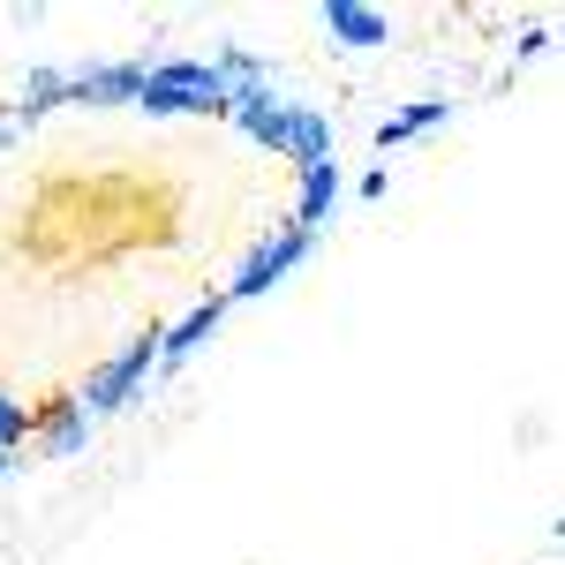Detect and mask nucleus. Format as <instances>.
<instances>
[{
    "mask_svg": "<svg viewBox=\"0 0 565 565\" xmlns=\"http://www.w3.org/2000/svg\"><path fill=\"white\" fill-rule=\"evenodd\" d=\"M354 189H362V196H370V204H377V196H385V189H392V174H385V167H370V174L354 181Z\"/></svg>",
    "mask_w": 565,
    "mask_h": 565,
    "instance_id": "14",
    "label": "nucleus"
},
{
    "mask_svg": "<svg viewBox=\"0 0 565 565\" xmlns=\"http://www.w3.org/2000/svg\"><path fill=\"white\" fill-rule=\"evenodd\" d=\"M317 23H324V39L340 45V53H377V45H392V15L370 8V0H324Z\"/></svg>",
    "mask_w": 565,
    "mask_h": 565,
    "instance_id": "5",
    "label": "nucleus"
},
{
    "mask_svg": "<svg viewBox=\"0 0 565 565\" xmlns=\"http://www.w3.org/2000/svg\"><path fill=\"white\" fill-rule=\"evenodd\" d=\"M136 114H151V121H174V114H204V121H226V114H234V98H226V84L212 76V61L167 53V61H151V68H143Z\"/></svg>",
    "mask_w": 565,
    "mask_h": 565,
    "instance_id": "1",
    "label": "nucleus"
},
{
    "mask_svg": "<svg viewBox=\"0 0 565 565\" xmlns=\"http://www.w3.org/2000/svg\"><path fill=\"white\" fill-rule=\"evenodd\" d=\"M226 295H204V302L189 309V317H181V324H167V332H159V377H174L181 362H189V354L196 348H212L218 340V324H226Z\"/></svg>",
    "mask_w": 565,
    "mask_h": 565,
    "instance_id": "6",
    "label": "nucleus"
},
{
    "mask_svg": "<svg viewBox=\"0 0 565 565\" xmlns=\"http://www.w3.org/2000/svg\"><path fill=\"white\" fill-rule=\"evenodd\" d=\"M143 68H151V61H76V68H68V106H84V114L136 106V90H143Z\"/></svg>",
    "mask_w": 565,
    "mask_h": 565,
    "instance_id": "4",
    "label": "nucleus"
},
{
    "mask_svg": "<svg viewBox=\"0 0 565 565\" xmlns=\"http://www.w3.org/2000/svg\"><path fill=\"white\" fill-rule=\"evenodd\" d=\"M279 159H295V167L332 159V121H324V106H295V98H287V121H279Z\"/></svg>",
    "mask_w": 565,
    "mask_h": 565,
    "instance_id": "8",
    "label": "nucleus"
},
{
    "mask_svg": "<svg viewBox=\"0 0 565 565\" xmlns=\"http://www.w3.org/2000/svg\"><path fill=\"white\" fill-rule=\"evenodd\" d=\"M295 174H302V189H295V226L317 234L332 218V204H340V159H317V167H295Z\"/></svg>",
    "mask_w": 565,
    "mask_h": 565,
    "instance_id": "9",
    "label": "nucleus"
},
{
    "mask_svg": "<svg viewBox=\"0 0 565 565\" xmlns=\"http://www.w3.org/2000/svg\"><path fill=\"white\" fill-rule=\"evenodd\" d=\"M31 437H39L45 460H76V452L90 445V415L76 407V392H61V399L31 407Z\"/></svg>",
    "mask_w": 565,
    "mask_h": 565,
    "instance_id": "7",
    "label": "nucleus"
},
{
    "mask_svg": "<svg viewBox=\"0 0 565 565\" xmlns=\"http://www.w3.org/2000/svg\"><path fill=\"white\" fill-rule=\"evenodd\" d=\"M68 106V68H53V61H39L31 76H23V106H15V136L39 129L45 114H61Z\"/></svg>",
    "mask_w": 565,
    "mask_h": 565,
    "instance_id": "11",
    "label": "nucleus"
},
{
    "mask_svg": "<svg viewBox=\"0 0 565 565\" xmlns=\"http://www.w3.org/2000/svg\"><path fill=\"white\" fill-rule=\"evenodd\" d=\"M8 143H15V114L0 106V151H8Z\"/></svg>",
    "mask_w": 565,
    "mask_h": 565,
    "instance_id": "15",
    "label": "nucleus"
},
{
    "mask_svg": "<svg viewBox=\"0 0 565 565\" xmlns=\"http://www.w3.org/2000/svg\"><path fill=\"white\" fill-rule=\"evenodd\" d=\"M8 476H15V452H0V482H8Z\"/></svg>",
    "mask_w": 565,
    "mask_h": 565,
    "instance_id": "16",
    "label": "nucleus"
},
{
    "mask_svg": "<svg viewBox=\"0 0 565 565\" xmlns=\"http://www.w3.org/2000/svg\"><path fill=\"white\" fill-rule=\"evenodd\" d=\"M452 121V98H415V106H399V114H385L377 121V151H399V143H415V136H430V129H445Z\"/></svg>",
    "mask_w": 565,
    "mask_h": 565,
    "instance_id": "10",
    "label": "nucleus"
},
{
    "mask_svg": "<svg viewBox=\"0 0 565 565\" xmlns=\"http://www.w3.org/2000/svg\"><path fill=\"white\" fill-rule=\"evenodd\" d=\"M23 437H31V407H23L15 392H0V452H15Z\"/></svg>",
    "mask_w": 565,
    "mask_h": 565,
    "instance_id": "12",
    "label": "nucleus"
},
{
    "mask_svg": "<svg viewBox=\"0 0 565 565\" xmlns=\"http://www.w3.org/2000/svg\"><path fill=\"white\" fill-rule=\"evenodd\" d=\"M535 53H551V31H543V23H535V31L513 45V61H535Z\"/></svg>",
    "mask_w": 565,
    "mask_h": 565,
    "instance_id": "13",
    "label": "nucleus"
},
{
    "mask_svg": "<svg viewBox=\"0 0 565 565\" xmlns=\"http://www.w3.org/2000/svg\"><path fill=\"white\" fill-rule=\"evenodd\" d=\"M309 249H317V234H302V226L287 218L279 234H264L257 249L234 264V279H226V302H257V295H271L287 271H302V264H309Z\"/></svg>",
    "mask_w": 565,
    "mask_h": 565,
    "instance_id": "3",
    "label": "nucleus"
},
{
    "mask_svg": "<svg viewBox=\"0 0 565 565\" xmlns=\"http://www.w3.org/2000/svg\"><path fill=\"white\" fill-rule=\"evenodd\" d=\"M151 370H159V332H136L121 354L90 362L76 407H84V415H121V407H136V392H143V377H151Z\"/></svg>",
    "mask_w": 565,
    "mask_h": 565,
    "instance_id": "2",
    "label": "nucleus"
}]
</instances>
